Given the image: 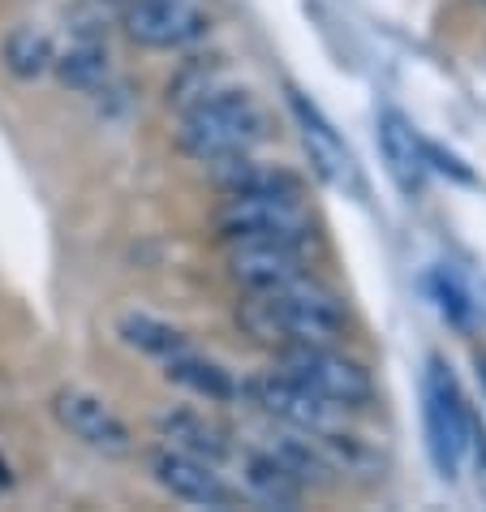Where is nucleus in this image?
<instances>
[{
  "mask_svg": "<svg viewBox=\"0 0 486 512\" xmlns=\"http://www.w3.org/2000/svg\"><path fill=\"white\" fill-rule=\"evenodd\" d=\"M237 323L271 349L340 345L349 332L340 297L323 280H314V272L284 284L276 293H246V302L237 306Z\"/></svg>",
  "mask_w": 486,
  "mask_h": 512,
  "instance_id": "1",
  "label": "nucleus"
},
{
  "mask_svg": "<svg viewBox=\"0 0 486 512\" xmlns=\"http://www.w3.org/2000/svg\"><path fill=\"white\" fill-rule=\"evenodd\" d=\"M267 130H271V121L254 104V95L216 87L203 99H194V104H185L177 147L198 164H220L267 142Z\"/></svg>",
  "mask_w": 486,
  "mask_h": 512,
  "instance_id": "2",
  "label": "nucleus"
},
{
  "mask_svg": "<svg viewBox=\"0 0 486 512\" xmlns=\"http://www.w3.org/2000/svg\"><path fill=\"white\" fill-rule=\"evenodd\" d=\"M422 422H426V452L443 478H461L465 457L474 452V414H469L461 388H456L452 371L439 358L426 362L422 375Z\"/></svg>",
  "mask_w": 486,
  "mask_h": 512,
  "instance_id": "3",
  "label": "nucleus"
},
{
  "mask_svg": "<svg viewBox=\"0 0 486 512\" xmlns=\"http://www.w3.org/2000/svg\"><path fill=\"white\" fill-rule=\"evenodd\" d=\"M216 233L224 241H297L310 246L314 216L302 190L284 194H224L216 207Z\"/></svg>",
  "mask_w": 486,
  "mask_h": 512,
  "instance_id": "4",
  "label": "nucleus"
},
{
  "mask_svg": "<svg viewBox=\"0 0 486 512\" xmlns=\"http://www.w3.org/2000/svg\"><path fill=\"white\" fill-rule=\"evenodd\" d=\"M280 371L297 379L302 388L319 392L323 401H332L340 409H366L375 401V379L362 362L345 358L336 345H289L276 349Z\"/></svg>",
  "mask_w": 486,
  "mask_h": 512,
  "instance_id": "5",
  "label": "nucleus"
},
{
  "mask_svg": "<svg viewBox=\"0 0 486 512\" xmlns=\"http://www.w3.org/2000/svg\"><path fill=\"white\" fill-rule=\"evenodd\" d=\"M121 26L138 48L181 52L207 39L211 13L203 0H134V5H121Z\"/></svg>",
  "mask_w": 486,
  "mask_h": 512,
  "instance_id": "6",
  "label": "nucleus"
},
{
  "mask_svg": "<svg viewBox=\"0 0 486 512\" xmlns=\"http://www.w3.org/2000/svg\"><path fill=\"white\" fill-rule=\"evenodd\" d=\"M246 392L254 396V405L267 409L280 426H293V431H302V435H332L345 426V414H349V409L323 401L319 392L302 388V383L289 379L284 371H271L263 379L246 383Z\"/></svg>",
  "mask_w": 486,
  "mask_h": 512,
  "instance_id": "7",
  "label": "nucleus"
},
{
  "mask_svg": "<svg viewBox=\"0 0 486 512\" xmlns=\"http://www.w3.org/2000/svg\"><path fill=\"white\" fill-rule=\"evenodd\" d=\"M52 418L65 426L78 444H87L104 457H125L134 448V431L104 396H95L87 388H61L52 396Z\"/></svg>",
  "mask_w": 486,
  "mask_h": 512,
  "instance_id": "8",
  "label": "nucleus"
},
{
  "mask_svg": "<svg viewBox=\"0 0 486 512\" xmlns=\"http://www.w3.org/2000/svg\"><path fill=\"white\" fill-rule=\"evenodd\" d=\"M228 276L246 293H276L310 276V259L297 241H228Z\"/></svg>",
  "mask_w": 486,
  "mask_h": 512,
  "instance_id": "9",
  "label": "nucleus"
},
{
  "mask_svg": "<svg viewBox=\"0 0 486 512\" xmlns=\"http://www.w3.org/2000/svg\"><path fill=\"white\" fill-rule=\"evenodd\" d=\"M151 478L173 495V500L185 504H198V508H233L241 495L228 487L220 465H211L203 457H190L181 448H155L151 452Z\"/></svg>",
  "mask_w": 486,
  "mask_h": 512,
  "instance_id": "10",
  "label": "nucleus"
},
{
  "mask_svg": "<svg viewBox=\"0 0 486 512\" xmlns=\"http://www.w3.org/2000/svg\"><path fill=\"white\" fill-rule=\"evenodd\" d=\"M379 155L388 177L396 181V190L405 198H418L426 186V173H431V160H426V138L413 130V125L400 117L396 108L379 112Z\"/></svg>",
  "mask_w": 486,
  "mask_h": 512,
  "instance_id": "11",
  "label": "nucleus"
},
{
  "mask_svg": "<svg viewBox=\"0 0 486 512\" xmlns=\"http://www.w3.org/2000/svg\"><path fill=\"white\" fill-rule=\"evenodd\" d=\"M289 104H293V117L297 125H302V142H306V155L314 164V173H319L323 181H332V186H353L357 173H353V155L345 151V142L336 138V130L323 121V112L310 104L306 95L289 91Z\"/></svg>",
  "mask_w": 486,
  "mask_h": 512,
  "instance_id": "12",
  "label": "nucleus"
},
{
  "mask_svg": "<svg viewBox=\"0 0 486 512\" xmlns=\"http://www.w3.org/2000/svg\"><path fill=\"white\" fill-rule=\"evenodd\" d=\"M155 431L168 448H181L190 452V457H203L211 465H220L228 457H237L233 452V439L220 422H211L207 414H194V409H164L160 418H155Z\"/></svg>",
  "mask_w": 486,
  "mask_h": 512,
  "instance_id": "13",
  "label": "nucleus"
},
{
  "mask_svg": "<svg viewBox=\"0 0 486 512\" xmlns=\"http://www.w3.org/2000/svg\"><path fill=\"white\" fill-rule=\"evenodd\" d=\"M241 482H246L250 500H259L267 508H293V504L306 500V482L297 478L267 444L241 452Z\"/></svg>",
  "mask_w": 486,
  "mask_h": 512,
  "instance_id": "14",
  "label": "nucleus"
},
{
  "mask_svg": "<svg viewBox=\"0 0 486 512\" xmlns=\"http://www.w3.org/2000/svg\"><path fill=\"white\" fill-rule=\"evenodd\" d=\"M216 168V186L224 194H284V190H302V177L289 173L280 164L254 160V151L233 155V160L211 164Z\"/></svg>",
  "mask_w": 486,
  "mask_h": 512,
  "instance_id": "15",
  "label": "nucleus"
},
{
  "mask_svg": "<svg viewBox=\"0 0 486 512\" xmlns=\"http://www.w3.org/2000/svg\"><path fill=\"white\" fill-rule=\"evenodd\" d=\"M56 78L74 91H99L108 82V48L95 35H74L69 44L56 52Z\"/></svg>",
  "mask_w": 486,
  "mask_h": 512,
  "instance_id": "16",
  "label": "nucleus"
},
{
  "mask_svg": "<svg viewBox=\"0 0 486 512\" xmlns=\"http://www.w3.org/2000/svg\"><path fill=\"white\" fill-rule=\"evenodd\" d=\"M164 366H168V379L181 383V388H190V392H198V396H207V401H237V396L246 392V383H237L220 362L198 358L194 349L168 358Z\"/></svg>",
  "mask_w": 486,
  "mask_h": 512,
  "instance_id": "17",
  "label": "nucleus"
},
{
  "mask_svg": "<svg viewBox=\"0 0 486 512\" xmlns=\"http://www.w3.org/2000/svg\"><path fill=\"white\" fill-rule=\"evenodd\" d=\"M52 61H56V48L39 26H13L5 35V44H0V65H5L18 82L44 78L52 69Z\"/></svg>",
  "mask_w": 486,
  "mask_h": 512,
  "instance_id": "18",
  "label": "nucleus"
},
{
  "mask_svg": "<svg viewBox=\"0 0 486 512\" xmlns=\"http://www.w3.org/2000/svg\"><path fill=\"white\" fill-rule=\"evenodd\" d=\"M117 336H121L130 349L151 353V358H160V362H168V358H177V353L190 349V340H185L181 327L155 319V315H142V310H130V315H121Z\"/></svg>",
  "mask_w": 486,
  "mask_h": 512,
  "instance_id": "19",
  "label": "nucleus"
},
{
  "mask_svg": "<svg viewBox=\"0 0 486 512\" xmlns=\"http://www.w3.org/2000/svg\"><path fill=\"white\" fill-rule=\"evenodd\" d=\"M117 5H134V0H117Z\"/></svg>",
  "mask_w": 486,
  "mask_h": 512,
  "instance_id": "20",
  "label": "nucleus"
},
{
  "mask_svg": "<svg viewBox=\"0 0 486 512\" xmlns=\"http://www.w3.org/2000/svg\"><path fill=\"white\" fill-rule=\"evenodd\" d=\"M482 383H486V366H482Z\"/></svg>",
  "mask_w": 486,
  "mask_h": 512,
  "instance_id": "21",
  "label": "nucleus"
}]
</instances>
